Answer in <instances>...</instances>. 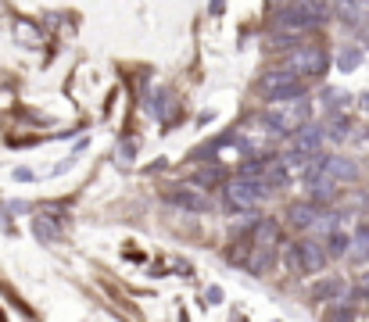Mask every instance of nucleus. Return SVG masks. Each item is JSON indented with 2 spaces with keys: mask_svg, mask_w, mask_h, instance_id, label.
Instances as JSON below:
<instances>
[{
  "mask_svg": "<svg viewBox=\"0 0 369 322\" xmlns=\"http://www.w3.org/2000/svg\"><path fill=\"white\" fill-rule=\"evenodd\" d=\"M348 129H351V122H348V119H330L327 136H330V140H344V136H348Z\"/></svg>",
  "mask_w": 369,
  "mask_h": 322,
  "instance_id": "17",
  "label": "nucleus"
},
{
  "mask_svg": "<svg viewBox=\"0 0 369 322\" xmlns=\"http://www.w3.org/2000/svg\"><path fill=\"white\" fill-rule=\"evenodd\" d=\"M362 107H365V112H369V93H362Z\"/></svg>",
  "mask_w": 369,
  "mask_h": 322,
  "instance_id": "20",
  "label": "nucleus"
},
{
  "mask_svg": "<svg viewBox=\"0 0 369 322\" xmlns=\"http://www.w3.org/2000/svg\"><path fill=\"white\" fill-rule=\"evenodd\" d=\"M308 294H312V301H330V297H341V294H344V280L330 276V280H323V283H315Z\"/></svg>",
  "mask_w": 369,
  "mask_h": 322,
  "instance_id": "11",
  "label": "nucleus"
},
{
  "mask_svg": "<svg viewBox=\"0 0 369 322\" xmlns=\"http://www.w3.org/2000/svg\"><path fill=\"white\" fill-rule=\"evenodd\" d=\"M330 11H334L330 4H283L276 15H280V25L301 29V25H320V22H327L323 15H330Z\"/></svg>",
  "mask_w": 369,
  "mask_h": 322,
  "instance_id": "5",
  "label": "nucleus"
},
{
  "mask_svg": "<svg viewBox=\"0 0 369 322\" xmlns=\"http://www.w3.org/2000/svg\"><path fill=\"white\" fill-rule=\"evenodd\" d=\"M312 119V104L301 97V100H280V104H269V112L262 115V122H266L273 133L280 136H294L298 129H305Z\"/></svg>",
  "mask_w": 369,
  "mask_h": 322,
  "instance_id": "1",
  "label": "nucleus"
},
{
  "mask_svg": "<svg viewBox=\"0 0 369 322\" xmlns=\"http://www.w3.org/2000/svg\"><path fill=\"white\" fill-rule=\"evenodd\" d=\"M327 68H330V58L323 47H298L287 61V72H294L298 79L301 76H327Z\"/></svg>",
  "mask_w": 369,
  "mask_h": 322,
  "instance_id": "4",
  "label": "nucleus"
},
{
  "mask_svg": "<svg viewBox=\"0 0 369 322\" xmlns=\"http://www.w3.org/2000/svg\"><path fill=\"white\" fill-rule=\"evenodd\" d=\"M358 61H362V50H358V47H348L341 58H337V68H341V72H351Z\"/></svg>",
  "mask_w": 369,
  "mask_h": 322,
  "instance_id": "16",
  "label": "nucleus"
},
{
  "mask_svg": "<svg viewBox=\"0 0 369 322\" xmlns=\"http://www.w3.org/2000/svg\"><path fill=\"white\" fill-rule=\"evenodd\" d=\"M327 247H330V251H327V258H341V254H348V247H351V240H348V233H334Z\"/></svg>",
  "mask_w": 369,
  "mask_h": 322,
  "instance_id": "15",
  "label": "nucleus"
},
{
  "mask_svg": "<svg viewBox=\"0 0 369 322\" xmlns=\"http://www.w3.org/2000/svg\"><path fill=\"white\" fill-rule=\"evenodd\" d=\"M136 150H140V143H133V140H126V143H122V157H133Z\"/></svg>",
  "mask_w": 369,
  "mask_h": 322,
  "instance_id": "19",
  "label": "nucleus"
},
{
  "mask_svg": "<svg viewBox=\"0 0 369 322\" xmlns=\"http://www.w3.org/2000/svg\"><path fill=\"white\" fill-rule=\"evenodd\" d=\"M327 179L351 183V179H358V165L351 157H327Z\"/></svg>",
  "mask_w": 369,
  "mask_h": 322,
  "instance_id": "9",
  "label": "nucleus"
},
{
  "mask_svg": "<svg viewBox=\"0 0 369 322\" xmlns=\"http://www.w3.org/2000/svg\"><path fill=\"white\" fill-rule=\"evenodd\" d=\"M276 237H280V226H276L273 219H258L254 229H251V244H254L258 251H269V247L276 244Z\"/></svg>",
  "mask_w": 369,
  "mask_h": 322,
  "instance_id": "8",
  "label": "nucleus"
},
{
  "mask_svg": "<svg viewBox=\"0 0 369 322\" xmlns=\"http://www.w3.org/2000/svg\"><path fill=\"white\" fill-rule=\"evenodd\" d=\"M169 204H180V208H187V211H208V208H212V201L201 197V193H194V190H187V186H176V190L169 193Z\"/></svg>",
  "mask_w": 369,
  "mask_h": 322,
  "instance_id": "10",
  "label": "nucleus"
},
{
  "mask_svg": "<svg viewBox=\"0 0 369 322\" xmlns=\"http://www.w3.org/2000/svg\"><path fill=\"white\" fill-rule=\"evenodd\" d=\"M291 261H294V268H301L305 276H315V273H323V268H327V251H323L320 240H301L291 251Z\"/></svg>",
  "mask_w": 369,
  "mask_h": 322,
  "instance_id": "6",
  "label": "nucleus"
},
{
  "mask_svg": "<svg viewBox=\"0 0 369 322\" xmlns=\"http://www.w3.org/2000/svg\"><path fill=\"white\" fill-rule=\"evenodd\" d=\"M327 322H355V308H337L327 315Z\"/></svg>",
  "mask_w": 369,
  "mask_h": 322,
  "instance_id": "18",
  "label": "nucleus"
},
{
  "mask_svg": "<svg viewBox=\"0 0 369 322\" xmlns=\"http://www.w3.org/2000/svg\"><path fill=\"white\" fill-rule=\"evenodd\" d=\"M258 90L266 93L273 104H280V100H301V97H305V83H301L294 72H287V68H280V72H269V76H262Z\"/></svg>",
  "mask_w": 369,
  "mask_h": 322,
  "instance_id": "2",
  "label": "nucleus"
},
{
  "mask_svg": "<svg viewBox=\"0 0 369 322\" xmlns=\"http://www.w3.org/2000/svg\"><path fill=\"white\" fill-rule=\"evenodd\" d=\"M287 219H291V226H301V229L312 226V222H315V204H305V201H301V204H291Z\"/></svg>",
  "mask_w": 369,
  "mask_h": 322,
  "instance_id": "12",
  "label": "nucleus"
},
{
  "mask_svg": "<svg viewBox=\"0 0 369 322\" xmlns=\"http://www.w3.org/2000/svg\"><path fill=\"white\" fill-rule=\"evenodd\" d=\"M33 229H36V237H40V240H58V237H62V229H58L54 222H47V215L33 219Z\"/></svg>",
  "mask_w": 369,
  "mask_h": 322,
  "instance_id": "14",
  "label": "nucleus"
},
{
  "mask_svg": "<svg viewBox=\"0 0 369 322\" xmlns=\"http://www.w3.org/2000/svg\"><path fill=\"white\" fill-rule=\"evenodd\" d=\"M320 147H323V133L315 129V126H305V129L294 133L287 157H312V154H320Z\"/></svg>",
  "mask_w": 369,
  "mask_h": 322,
  "instance_id": "7",
  "label": "nucleus"
},
{
  "mask_svg": "<svg viewBox=\"0 0 369 322\" xmlns=\"http://www.w3.org/2000/svg\"><path fill=\"white\" fill-rule=\"evenodd\" d=\"M269 186L262 183V179H237V183H230V190H226V204L230 208H240V211H251V208H258L262 201H269Z\"/></svg>",
  "mask_w": 369,
  "mask_h": 322,
  "instance_id": "3",
  "label": "nucleus"
},
{
  "mask_svg": "<svg viewBox=\"0 0 369 322\" xmlns=\"http://www.w3.org/2000/svg\"><path fill=\"white\" fill-rule=\"evenodd\" d=\"M351 247H355V251H348V254H351V261H355V265L369 261V229H365V226L358 229V237H355V244H351Z\"/></svg>",
  "mask_w": 369,
  "mask_h": 322,
  "instance_id": "13",
  "label": "nucleus"
}]
</instances>
